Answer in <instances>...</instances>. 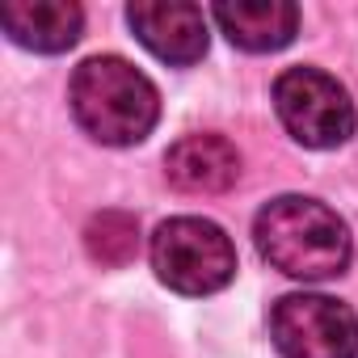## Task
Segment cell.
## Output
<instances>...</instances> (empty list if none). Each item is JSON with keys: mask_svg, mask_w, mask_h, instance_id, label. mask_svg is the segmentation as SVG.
<instances>
[{"mask_svg": "<svg viewBox=\"0 0 358 358\" xmlns=\"http://www.w3.org/2000/svg\"><path fill=\"white\" fill-rule=\"evenodd\" d=\"M253 241H257V253L278 274L303 278V282L337 278L354 253L345 220L333 207L303 194L270 199L253 220Z\"/></svg>", "mask_w": 358, "mask_h": 358, "instance_id": "1", "label": "cell"}, {"mask_svg": "<svg viewBox=\"0 0 358 358\" xmlns=\"http://www.w3.org/2000/svg\"><path fill=\"white\" fill-rule=\"evenodd\" d=\"M72 114L85 135H93L106 148H131L148 139V131L160 118L156 85L118 55H93L72 72L68 85Z\"/></svg>", "mask_w": 358, "mask_h": 358, "instance_id": "2", "label": "cell"}, {"mask_svg": "<svg viewBox=\"0 0 358 358\" xmlns=\"http://www.w3.org/2000/svg\"><path fill=\"white\" fill-rule=\"evenodd\" d=\"M148 253L156 278L177 295H211L236 278V249L228 232L199 215L164 220Z\"/></svg>", "mask_w": 358, "mask_h": 358, "instance_id": "3", "label": "cell"}, {"mask_svg": "<svg viewBox=\"0 0 358 358\" xmlns=\"http://www.w3.org/2000/svg\"><path fill=\"white\" fill-rule=\"evenodd\" d=\"M274 110L287 135L303 148H341L354 135V101L337 76L320 68H287L274 80Z\"/></svg>", "mask_w": 358, "mask_h": 358, "instance_id": "4", "label": "cell"}, {"mask_svg": "<svg viewBox=\"0 0 358 358\" xmlns=\"http://www.w3.org/2000/svg\"><path fill=\"white\" fill-rule=\"evenodd\" d=\"M270 337L282 358H358V316L350 303L295 291L270 308Z\"/></svg>", "mask_w": 358, "mask_h": 358, "instance_id": "5", "label": "cell"}, {"mask_svg": "<svg viewBox=\"0 0 358 358\" xmlns=\"http://www.w3.org/2000/svg\"><path fill=\"white\" fill-rule=\"evenodd\" d=\"M135 38L164 64L186 68L207 55V17L190 0H135L127 5Z\"/></svg>", "mask_w": 358, "mask_h": 358, "instance_id": "6", "label": "cell"}, {"mask_svg": "<svg viewBox=\"0 0 358 358\" xmlns=\"http://www.w3.org/2000/svg\"><path fill=\"white\" fill-rule=\"evenodd\" d=\"M164 177L182 194H224L241 177V152L224 135H186L164 152Z\"/></svg>", "mask_w": 358, "mask_h": 358, "instance_id": "7", "label": "cell"}, {"mask_svg": "<svg viewBox=\"0 0 358 358\" xmlns=\"http://www.w3.org/2000/svg\"><path fill=\"white\" fill-rule=\"evenodd\" d=\"M0 26L26 51L59 55L76 47L85 30V13L76 0H5L0 5Z\"/></svg>", "mask_w": 358, "mask_h": 358, "instance_id": "8", "label": "cell"}, {"mask_svg": "<svg viewBox=\"0 0 358 358\" xmlns=\"http://www.w3.org/2000/svg\"><path fill=\"white\" fill-rule=\"evenodd\" d=\"M211 17L232 47L253 55L282 51L299 34V9L291 0H224L211 9Z\"/></svg>", "mask_w": 358, "mask_h": 358, "instance_id": "9", "label": "cell"}, {"mask_svg": "<svg viewBox=\"0 0 358 358\" xmlns=\"http://www.w3.org/2000/svg\"><path fill=\"white\" fill-rule=\"evenodd\" d=\"M85 249L106 270L131 266L139 253V220L131 211H97L85 228Z\"/></svg>", "mask_w": 358, "mask_h": 358, "instance_id": "10", "label": "cell"}]
</instances>
